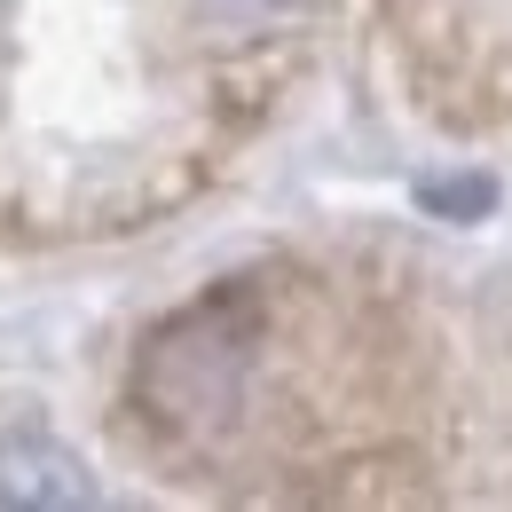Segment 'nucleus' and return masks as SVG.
I'll return each instance as SVG.
<instances>
[{"label":"nucleus","mask_w":512,"mask_h":512,"mask_svg":"<svg viewBox=\"0 0 512 512\" xmlns=\"http://www.w3.org/2000/svg\"><path fill=\"white\" fill-rule=\"evenodd\" d=\"M0 489H8V497H32V505H79V497H87L79 465H71L64 449H48V442L0 449Z\"/></svg>","instance_id":"obj_1"}]
</instances>
